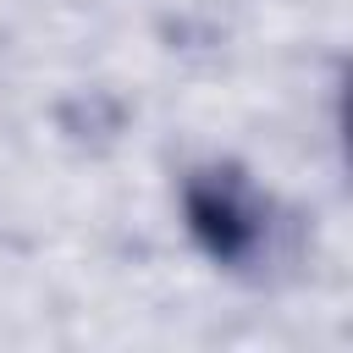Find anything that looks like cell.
I'll return each mask as SVG.
<instances>
[{"mask_svg":"<svg viewBox=\"0 0 353 353\" xmlns=\"http://www.w3.org/2000/svg\"><path fill=\"white\" fill-rule=\"evenodd\" d=\"M182 221H188L193 243L215 265H226V270L254 265L265 237H270V204L254 188V176L243 165H232V160H210V165L188 171V182H182Z\"/></svg>","mask_w":353,"mask_h":353,"instance_id":"1","label":"cell"}]
</instances>
